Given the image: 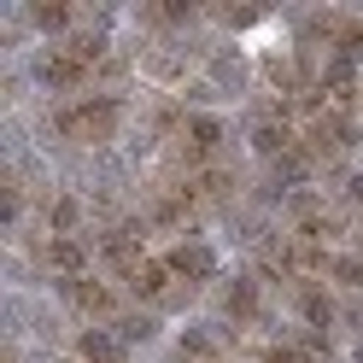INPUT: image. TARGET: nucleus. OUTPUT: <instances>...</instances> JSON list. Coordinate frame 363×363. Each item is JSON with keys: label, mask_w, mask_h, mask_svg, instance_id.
<instances>
[{"label": "nucleus", "mask_w": 363, "mask_h": 363, "mask_svg": "<svg viewBox=\"0 0 363 363\" xmlns=\"http://www.w3.org/2000/svg\"><path fill=\"white\" fill-rule=\"evenodd\" d=\"M223 357V340L206 334V328H188L182 334V363H217Z\"/></svg>", "instance_id": "ddd939ff"}, {"label": "nucleus", "mask_w": 363, "mask_h": 363, "mask_svg": "<svg viewBox=\"0 0 363 363\" xmlns=\"http://www.w3.org/2000/svg\"><path fill=\"white\" fill-rule=\"evenodd\" d=\"M118 123H123V100L118 94H77V100L53 106V129L65 141H77V147H106L111 135H118Z\"/></svg>", "instance_id": "f257e3e1"}, {"label": "nucleus", "mask_w": 363, "mask_h": 363, "mask_svg": "<svg viewBox=\"0 0 363 363\" xmlns=\"http://www.w3.org/2000/svg\"><path fill=\"white\" fill-rule=\"evenodd\" d=\"M293 147H299V129H293L287 118H264V123H252V152H258V158H276V164H281Z\"/></svg>", "instance_id": "9d476101"}, {"label": "nucleus", "mask_w": 363, "mask_h": 363, "mask_svg": "<svg viewBox=\"0 0 363 363\" xmlns=\"http://www.w3.org/2000/svg\"><path fill=\"white\" fill-rule=\"evenodd\" d=\"M77 363H123V340L106 328H82L77 334Z\"/></svg>", "instance_id": "f8f14e48"}, {"label": "nucleus", "mask_w": 363, "mask_h": 363, "mask_svg": "<svg viewBox=\"0 0 363 363\" xmlns=\"http://www.w3.org/2000/svg\"><path fill=\"white\" fill-rule=\"evenodd\" d=\"M77 217H82V211H77V199H53L48 229H53V235H71V229H77Z\"/></svg>", "instance_id": "2eb2a0df"}, {"label": "nucleus", "mask_w": 363, "mask_h": 363, "mask_svg": "<svg viewBox=\"0 0 363 363\" xmlns=\"http://www.w3.org/2000/svg\"><path fill=\"white\" fill-rule=\"evenodd\" d=\"M223 316H229V323H258L264 316V299H258V281H229L223 287Z\"/></svg>", "instance_id": "9b49d317"}, {"label": "nucleus", "mask_w": 363, "mask_h": 363, "mask_svg": "<svg viewBox=\"0 0 363 363\" xmlns=\"http://www.w3.org/2000/svg\"><path fill=\"white\" fill-rule=\"evenodd\" d=\"M41 264H48L59 281H77V276H88V246H82L77 235H48V246H41Z\"/></svg>", "instance_id": "6e6552de"}, {"label": "nucleus", "mask_w": 363, "mask_h": 363, "mask_svg": "<svg viewBox=\"0 0 363 363\" xmlns=\"http://www.w3.org/2000/svg\"><path fill=\"white\" fill-rule=\"evenodd\" d=\"M164 264L176 269V281H188V287H199V281L217 276V252H211L206 240H194V235H182L170 252H164Z\"/></svg>", "instance_id": "39448f33"}, {"label": "nucleus", "mask_w": 363, "mask_h": 363, "mask_svg": "<svg viewBox=\"0 0 363 363\" xmlns=\"http://www.w3.org/2000/svg\"><path fill=\"white\" fill-rule=\"evenodd\" d=\"M129 293H135L141 305H164L170 293H176V269H170L164 258H147V264L129 276Z\"/></svg>", "instance_id": "1a4fd4ad"}, {"label": "nucleus", "mask_w": 363, "mask_h": 363, "mask_svg": "<svg viewBox=\"0 0 363 363\" xmlns=\"http://www.w3.org/2000/svg\"><path fill=\"white\" fill-rule=\"evenodd\" d=\"M30 18H35V30H48V35H65V30L77 24V12H71V6H35Z\"/></svg>", "instance_id": "4468645a"}, {"label": "nucleus", "mask_w": 363, "mask_h": 363, "mask_svg": "<svg viewBox=\"0 0 363 363\" xmlns=\"http://www.w3.org/2000/svg\"><path fill=\"white\" fill-rule=\"evenodd\" d=\"M264 363H328L334 357V346H328V334H293V340H269V346L258 352Z\"/></svg>", "instance_id": "0eeeda50"}, {"label": "nucleus", "mask_w": 363, "mask_h": 363, "mask_svg": "<svg viewBox=\"0 0 363 363\" xmlns=\"http://www.w3.org/2000/svg\"><path fill=\"white\" fill-rule=\"evenodd\" d=\"M299 141H305L311 158H340V152L357 147V118L352 111H334V106H316L299 123Z\"/></svg>", "instance_id": "f03ea898"}, {"label": "nucleus", "mask_w": 363, "mask_h": 363, "mask_svg": "<svg viewBox=\"0 0 363 363\" xmlns=\"http://www.w3.org/2000/svg\"><path fill=\"white\" fill-rule=\"evenodd\" d=\"M35 77H41V88H53V94H71V100H77V88H88V82H94V65H88V59L71 48V41H59V48H48V53H41Z\"/></svg>", "instance_id": "7ed1b4c3"}, {"label": "nucleus", "mask_w": 363, "mask_h": 363, "mask_svg": "<svg viewBox=\"0 0 363 363\" xmlns=\"http://www.w3.org/2000/svg\"><path fill=\"white\" fill-rule=\"evenodd\" d=\"M293 311H299V323L311 334H328L334 328V293H328V281H293Z\"/></svg>", "instance_id": "423d86ee"}, {"label": "nucleus", "mask_w": 363, "mask_h": 363, "mask_svg": "<svg viewBox=\"0 0 363 363\" xmlns=\"http://www.w3.org/2000/svg\"><path fill=\"white\" fill-rule=\"evenodd\" d=\"M59 293H65V305H71L77 316H88V323H111L118 316V287L111 281H100V276H77V281H59Z\"/></svg>", "instance_id": "20e7f679"}]
</instances>
